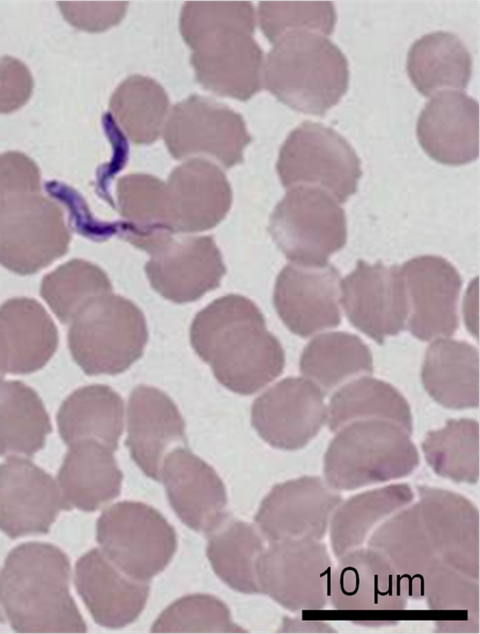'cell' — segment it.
Returning <instances> with one entry per match:
<instances>
[{
	"label": "cell",
	"instance_id": "obj_23",
	"mask_svg": "<svg viewBox=\"0 0 480 634\" xmlns=\"http://www.w3.org/2000/svg\"><path fill=\"white\" fill-rule=\"evenodd\" d=\"M331 573L329 599L338 610H401L409 598L394 567L372 548L353 549Z\"/></svg>",
	"mask_w": 480,
	"mask_h": 634
},
{
	"label": "cell",
	"instance_id": "obj_7",
	"mask_svg": "<svg viewBox=\"0 0 480 634\" xmlns=\"http://www.w3.org/2000/svg\"><path fill=\"white\" fill-rule=\"evenodd\" d=\"M269 231L294 264L323 266L346 243L345 212L325 190L298 185L276 205Z\"/></svg>",
	"mask_w": 480,
	"mask_h": 634
},
{
	"label": "cell",
	"instance_id": "obj_9",
	"mask_svg": "<svg viewBox=\"0 0 480 634\" xmlns=\"http://www.w3.org/2000/svg\"><path fill=\"white\" fill-rule=\"evenodd\" d=\"M97 541L106 557L137 581L164 570L177 545L174 529L158 511L132 501L116 503L102 513Z\"/></svg>",
	"mask_w": 480,
	"mask_h": 634
},
{
	"label": "cell",
	"instance_id": "obj_39",
	"mask_svg": "<svg viewBox=\"0 0 480 634\" xmlns=\"http://www.w3.org/2000/svg\"><path fill=\"white\" fill-rule=\"evenodd\" d=\"M263 551V542L255 529L235 521L210 538L207 556L214 572L228 586L252 594L260 592L256 565Z\"/></svg>",
	"mask_w": 480,
	"mask_h": 634
},
{
	"label": "cell",
	"instance_id": "obj_49",
	"mask_svg": "<svg viewBox=\"0 0 480 634\" xmlns=\"http://www.w3.org/2000/svg\"><path fill=\"white\" fill-rule=\"evenodd\" d=\"M4 373H5V372H4V370H3V368H2V365H1V363H0V377H1V376H3V374H4Z\"/></svg>",
	"mask_w": 480,
	"mask_h": 634
},
{
	"label": "cell",
	"instance_id": "obj_6",
	"mask_svg": "<svg viewBox=\"0 0 480 634\" xmlns=\"http://www.w3.org/2000/svg\"><path fill=\"white\" fill-rule=\"evenodd\" d=\"M148 339L145 318L131 301L107 293L86 303L71 320L72 357L88 375H114L138 360Z\"/></svg>",
	"mask_w": 480,
	"mask_h": 634
},
{
	"label": "cell",
	"instance_id": "obj_32",
	"mask_svg": "<svg viewBox=\"0 0 480 634\" xmlns=\"http://www.w3.org/2000/svg\"><path fill=\"white\" fill-rule=\"evenodd\" d=\"M124 405L109 386L89 385L77 389L62 403L57 423L67 444L94 439L112 451L118 447L123 430Z\"/></svg>",
	"mask_w": 480,
	"mask_h": 634
},
{
	"label": "cell",
	"instance_id": "obj_40",
	"mask_svg": "<svg viewBox=\"0 0 480 634\" xmlns=\"http://www.w3.org/2000/svg\"><path fill=\"white\" fill-rule=\"evenodd\" d=\"M425 458L438 475L455 482L476 483L479 474V427L472 419L449 420L422 442Z\"/></svg>",
	"mask_w": 480,
	"mask_h": 634
},
{
	"label": "cell",
	"instance_id": "obj_30",
	"mask_svg": "<svg viewBox=\"0 0 480 634\" xmlns=\"http://www.w3.org/2000/svg\"><path fill=\"white\" fill-rule=\"evenodd\" d=\"M478 350L467 342L438 339L427 349L422 382L439 404L452 409L478 406Z\"/></svg>",
	"mask_w": 480,
	"mask_h": 634
},
{
	"label": "cell",
	"instance_id": "obj_15",
	"mask_svg": "<svg viewBox=\"0 0 480 634\" xmlns=\"http://www.w3.org/2000/svg\"><path fill=\"white\" fill-rule=\"evenodd\" d=\"M326 413L321 389L309 380L290 377L254 401L251 419L258 434L271 446L295 450L318 433Z\"/></svg>",
	"mask_w": 480,
	"mask_h": 634
},
{
	"label": "cell",
	"instance_id": "obj_3",
	"mask_svg": "<svg viewBox=\"0 0 480 634\" xmlns=\"http://www.w3.org/2000/svg\"><path fill=\"white\" fill-rule=\"evenodd\" d=\"M70 564L58 547L24 543L0 572V603L20 633H83L85 622L69 592Z\"/></svg>",
	"mask_w": 480,
	"mask_h": 634
},
{
	"label": "cell",
	"instance_id": "obj_47",
	"mask_svg": "<svg viewBox=\"0 0 480 634\" xmlns=\"http://www.w3.org/2000/svg\"><path fill=\"white\" fill-rule=\"evenodd\" d=\"M33 78L20 60L0 57V113H11L22 107L31 97Z\"/></svg>",
	"mask_w": 480,
	"mask_h": 634
},
{
	"label": "cell",
	"instance_id": "obj_33",
	"mask_svg": "<svg viewBox=\"0 0 480 634\" xmlns=\"http://www.w3.org/2000/svg\"><path fill=\"white\" fill-rule=\"evenodd\" d=\"M119 211L127 239L149 253L172 236L165 183L147 174H130L117 182Z\"/></svg>",
	"mask_w": 480,
	"mask_h": 634
},
{
	"label": "cell",
	"instance_id": "obj_46",
	"mask_svg": "<svg viewBox=\"0 0 480 634\" xmlns=\"http://www.w3.org/2000/svg\"><path fill=\"white\" fill-rule=\"evenodd\" d=\"M39 190L40 172L28 156L20 152L0 154V204L18 195L39 193Z\"/></svg>",
	"mask_w": 480,
	"mask_h": 634
},
{
	"label": "cell",
	"instance_id": "obj_26",
	"mask_svg": "<svg viewBox=\"0 0 480 634\" xmlns=\"http://www.w3.org/2000/svg\"><path fill=\"white\" fill-rule=\"evenodd\" d=\"M75 585L96 623L118 629L135 621L142 612L149 587L122 576L98 549L75 566Z\"/></svg>",
	"mask_w": 480,
	"mask_h": 634
},
{
	"label": "cell",
	"instance_id": "obj_41",
	"mask_svg": "<svg viewBox=\"0 0 480 634\" xmlns=\"http://www.w3.org/2000/svg\"><path fill=\"white\" fill-rule=\"evenodd\" d=\"M111 283L98 266L75 259L43 278L41 295L61 322H70L95 297L110 293Z\"/></svg>",
	"mask_w": 480,
	"mask_h": 634
},
{
	"label": "cell",
	"instance_id": "obj_11",
	"mask_svg": "<svg viewBox=\"0 0 480 634\" xmlns=\"http://www.w3.org/2000/svg\"><path fill=\"white\" fill-rule=\"evenodd\" d=\"M256 573L260 592L286 609L316 610L327 603L332 562L318 540L273 542L259 556Z\"/></svg>",
	"mask_w": 480,
	"mask_h": 634
},
{
	"label": "cell",
	"instance_id": "obj_5",
	"mask_svg": "<svg viewBox=\"0 0 480 634\" xmlns=\"http://www.w3.org/2000/svg\"><path fill=\"white\" fill-rule=\"evenodd\" d=\"M408 431L385 419H360L341 427L324 458L333 489L352 490L409 475L419 455Z\"/></svg>",
	"mask_w": 480,
	"mask_h": 634
},
{
	"label": "cell",
	"instance_id": "obj_19",
	"mask_svg": "<svg viewBox=\"0 0 480 634\" xmlns=\"http://www.w3.org/2000/svg\"><path fill=\"white\" fill-rule=\"evenodd\" d=\"M62 508L60 490L44 470L15 456L0 465V530L6 535L47 533Z\"/></svg>",
	"mask_w": 480,
	"mask_h": 634
},
{
	"label": "cell",
	"instance_id": "obj_22",
	"mask_svg": "<svg viewBox=\"0 0 480 634\" xmlns=\"http://www.w3.org/2000/svg\"><path fill=\"white\" fill-rule=\"evenodd\" d=\"M416 133L433 160L450 166L470 163L479 154L478 102L461 91L442 90L422 109Z\"/></svg>",
	"mask_w": 480,
	"mask_h": 634
},
{
	"label": "cell",
	"instance_id": "obj_17",
	"mask_svg": "<svg viewBox=\"0 0 480 634\" xmlns=\"http://www.w3.org/2000/svg\"><path fill=\"white\" fill-rule=\"evenodd\" d=\"M145 266L152 287L164 298L186 303L215 289L225 273L221 254L209 236L166 239Z\"/></svg>",
	"mask_w": 480,
	"mask_h": 634
},
{
	"label": "cell",
	"instance_id": "obj_28",
	"mask_svg": "<svg viewBox=\"0 0 480 634\" xmlns=\"http://www.w3.org/2000/svg\"><path fill=\"white\" fill-rule=\"evenodd\" d=\"M112 452L94 439L70 444L58 473L65 508L94 511L119 495L122 473Z\"/></svg>",
	"mask_w": 480,
	"mask_h": 634
},
{
	"label": "cell",
	"instance_id": "obj_13",
	"mask_svg": "<svg viewBox=\"0 0 480 634\" xmlns=\"http://www.w3.org/2000/svg\"><path fill=\"white\" fill-rule=\"evenodd\" d=\"M340 302L351 324L378 343L398 334L408 317L401 267L358 261L340 281Z\"/></svg>",
	"mask_w": 480,
	"mask_h": 634
},
{
	"label": "cell",
	"instance_id": "obj_38",
	"mask_svg": "<svg viewBox=\"0 0 480 634\" xmlns=\"http://www.w3.org/2000/svg\"><path fill=\"white\" fill-rule=\"evenodd\" d=\"M372 356L356 335L329 332L315 337L303 350L300 370L325 390L359 373H371Z\"/></svg>",
	"mask_w": 480,
	"mask_h": 634
},
{
	"label": "cell",
	"instance_id": "obj_48",
	"mask_svg": "<svg viewBox=\"0 0 480 634\" xmlns=\"http://www.w3.org/2000/svg\"><path fill=\"white\" fill-rule=\"evenodd\" d=\"M467 295L468 296L466 297L465 305L463 306V312H464L467 323H469V328L472 331L474 328L472 310H473V305L477 304V281L475 283L474 288L472 287L469 289V293ZM475 332H476V329H475Z\"/></svg>",
	"mask_w": 480,
	"mask_h": 634
},
{
	"label": "cell",
	"instance_id": "obj_16",
	"mask_svg": "<svg viewBox=\"0 0 480 634\" xmlns=\"http://www.w3.org/2000/svg\"><path fill=\"white\" fill-rule=\"evenodd\" d=\"M401 272L411 333L424 341L454 334L462 285L455 267L442 257L424 255L406 262Z\"/></svg>",
	"mask_w": 480,
	"mask_h": 634
},
{
	"label": "cell",
	"instance_id": "obj_29",
	"mask_svg": "<svg viewBox=\"0 0 480 634\" xmlns=\"http://www.w3.org/2000/svg\"><path fill=\"white\" fill-rule=\"evenodd\" d=\"M369 548L380 553L403 579L409 597L424 596V580L438 558L417 505L382 523L371 535Z\"/></svg>",
	"mask_w": 480,
	"mask_h": 634
},
{
	"label": "cell",
	"instance_id": "obj_25",
	"mask_svg": "<svg viewBox=\"0 0 480 634\" xmlns=\"http://www.w3.org/2000/svg\"><path fill=\"white\" fill-rule=\"evenodd\" d=\"M180 441L185 442V424L170 397L151 386L136 387L129 397L126 440L135 463L159 480L164 452Z\"/></svg>",
	"mask_w": 480,
	"mask_h": 634
},
{
	"label": "cell",
	"instance_id": "obj_37",
	"mask_svg": "<svg viewBox=\"0 0 480 634\" xmlns=\"http://www.w3.org/2000/svg\"><path fill=\"white\" fill-rule=\"evenodd\" d=\"M169 99L156 81L133 75L113 93L110 109L126 136L135 144H149L160 135Z\"/></svg>",
	"mask_w": 480,
	"mask_h": 634
},
{
	"label": "cell",
	"instance_id": "obj_50",
	"mask_svg": "<svg viewBox=\"0 0 480 634\" xmlns=\"http://www.w3.org/2000/svg\"><path fill=\"white\" fill-rule=\"evenodd\" d=\"M0 620H1V618H0Z\"/></svg>",
	"mask_w": 480,
	"mask_h": 634
},
{
	"label": "cell",
	"instance_id": "obj_36",
	"mask_svg": "<svg viewBox=\"0 0 480 634\" xmlns=\"http://www.w3.org/2000/svg\"><path fill=\"white\" fill-rule=\"evenodd\" d=\"M328 426L336 431L356 419H385L412 431V418L405 398L390 384L363 377L336 392L326 413Z\"/></svg>",
	"mask_w": 480,
	"mask_h": 634
},
{
	"label": "cell",
	"instance_id": "obj_8",
	"mask_svg": "<svg viewBox=\"0 0 480 634\" xmlns=\"http://www.w3.org/2000/svg\"><path fill=\"white\" fill-rule=\"evenodd\" d=\"M286 188L319 187L344 203L357 190L360 159L348 141L323 124L304 121L284 141L276 164Z\"/></svg>",
	"mask_w": 480,
	"mask_h": 634
},
{
	"label": "cell",
	"instance_id": "obj_20",
	"mask_svg": "<svg viewBox=\"0 0 480 634\" xmlns=\"http://www.w3.org/2000/svg\"><path fill=\"white\" fill-rule=\"evenodd\" d=\"M419 514L438 558L458 572L478 580L479 518L465 497L444 489L418 488Z\"/></svg>",
	"mask_w": 480,
	"mask_h": 634
},
{
	"label": "cell",
	"instance_id": "obj_4",
	"mask_svg": "<svg viewBox=\"0 0 480 634\" xmlns=\"http://www.w3.org/2000/svg\"><path fill=\"white\" fill-rule=\"evenodd\" d=\"M263 66L265 88L298 112L323 116L346 93L348 61L325 36L294 30L274 43Z\"/></svg>",
	"mask_w": 480,
	"mask_h": 634
},
{
	"label": "cell",
	"instance_id": "obj_43",
	"mask_svg": "<svg viewBox=\"0 0 480 634\" xmlns=\"http://www.w3.org/2000/svg\"><path fill=\"white\" fill-rule=\"evenodd\" d=\"M258 18L263 34L274 43L294 30L331 35L337 16L331 1H261Z\"/></svg>",
	"mask_w": 480,
	"mask_h": 634
},
{
	"label": "cell",
	"instance_id": "obj_35",
	"mask_svg": "<svg viewBox=\"0 0 480 634\" xmlns=\"http://www.w3.org/2000/svg\"><path fill=\"white\" fill-rule=\"evenodd\" d=\"M414 498L407 484L373 489L349 498L338 506L330 519V540L340 558L356 549L380 520L405 507Z\"/></svg>",
	"mask_w": 480,
	"mask_h": 634
},
{
	"label": "cell",
	"instance_id": "obj_45",
	"mask_svg": "<svg viewBox=\"0 0 480 634\" xmlns=\"http://www.w3.org/2000/svg\"><path fill=\"white\" fill-rule=\"evenodd\" d=\"M127 2L123 1H59L64 18L74 27L100 32L119 23L125 15Z\"/></svg>",
	"mask_w": 480,
	"mask_h": 634
},
{
	"label": "cell",
	"instance_id": "obj_27",
	"mask_svg": "<svg viewBox=\"0 0 480 634\" xmlns=\"http://www.w3.org/2000/svg\"><path fill=\"white\" fill-rule=\"evenodd\" d=\"M57 329L36 300L13 298L0 306V363L4 372L28 374L54 354Z\"/></svg>",
	"mask_w": 480,
	"mask_h": 634
},
{
	"label": "cell",
	"instance_id": "obj_42",
	"mask_svg": "<svg viewBox=\"0 0 480 634\" xmlns=\"http://www.w3.org/2000/svg\"><path fill=\"white\" fill-rule=\"evenodd\" d=\"M155 633H238L244 632L230 617L218 598L194 594L169 605L152 626Z\"/></svg>",
	"mask_w": 480,
	"mask_h": 634
},
{
	"label": "cell",
	"instance_id": "obj_34",
	"mask_svg": "<svg viewBox=\"0 0 480 634\" xmlns=\"http://www.w3.org/2000/svg\"><path fill=\"white\" fill-rule=\"evenodd\" d=\"M50 431L39 395L20 381L0 380V455L31 456L44 446Z\"/></svg>",
	"mask_w": 480,
	"mask_h": 634
},
{
	"label": "cell",
	"instance_id": "obj_21",
	"mask_svg": "<svg viewBox=\"0 0 480 634\" xmlns=\"http://www.w3.org/2000/svg\"><path fill=\"white\" fill-rule=\"evenodd\" d=\"M169 222L174 232H199L227 214L232 193L225 174L203 158L176 167L165 183Z\"/></svg>",
	"mask_w": 480,
	"mask_h": 634
},
{
	"label": "cell",
	"instance_id": "obj_24",
	"mask_svg": "<svg viewBox=\"0 0 480 634\" xmlns=\"http://www.w3.org/2000/svg\"><path fill=\"white\" fill-rule=\"evenodd\" d=\"M160 474L172 508L187 526L208 532L222 522L225 486L206 462L185 448H176L166 455Z\"/></svg>",
	"mask_w": 480,
	"mask_h": 634
},
{
	"label": "cell",
	"instance_id": "obj_10",
	"mask_svg": "<svg viewBox=\"0 0 480 634\" xmlns=\"http://www.w3.org/2000/svg\"><path fill=\"white\" fill-rule=\"evenodd\" d=\"M68 244L61 209L39 193L0 204V263L7 269L35 273L62 256Z\"/></svg>",
	"mask_w": 480,
	"mask_h": 634
},
{
	"label": "cell",
	"instance_id": "obj_2",
	"mask_svg": "<svg viewBox=\"0 0 480 634\" xmlns=\"http://www.w3.org/2000/svg\"><path fill=\"white\" fill-rule=\"evenodd\" d=\"M191 344L227 389L250 395L274 380L284 368L281 344L249 299L230 294L216 299L194 318Z\"/></svg>",
	"mask_w": 480,
	"mask_h": 634
},
{
	"label": "cell",
	"instance_id": "obj_1",
	"mask_svg": "<svg viewBox=\"0 0 480 634\" xmlns=\"http://www.w3.org/2000/svg\"><path fill=\"white\" fill-rule=\"evenodd\" d=\"M179 27L192 50L196 79L205 89L240 101L261 89L263 52L253 38L250 2H186Z\"/></svg>",
	"mask_w": 480,
	"mask_h": 634
},
{
	"label": "cell",
	"instance_id": "obj_31",
	"mask_svg": "<svg viewBox=\"0 0 480 634\" xmlns=\"http://www.w3.org/2000/svg\"><path fill=\"white\" fill-rule=\"evenodd\" d=\"M406 69L408 76L425 97L442 90L467 87L472 71V58L462 41L445 31L428 33L411 46Z\"/></svg>",
	"mask_w": 480,
	"mask_h": 634
},
{
	"label": "cell",
	"instance_id": "obj_18",
	"mask_svg": "<svg viewBox=\"0 0 480 634\" xmlns=\"http://www.w3.org/2000/svg\"><path fill=\"white\" fill-rule=\"evenodd\" d=\"M340 276L329 264H290L279 273L274 289L275 309L287 328L301 337L338 326Z\"/></svg>",
	"mask_w": 480,
	"mask_h": 634
},
{
	"label": "cell",
	"instance_id": "obj_12",
	"mask_svg": "<svg viewBox=\"0 0 480 634\" xmlns=\"http://www.w3.org/2000/svg\"><path fill=\"white\" fill-rule=\"evenodd\" d=\"M175 159L205 155L229 168L251 142L242 116L209 98L192 95L177 103L163 129Z\"/></svg>",
	"mask_w": 480,
	"mask_h": 634
},
{
	"label": "cell",
	"instance_id": "obj_44",
	"mask_svg": "<svg viewBox=\"0 0 480 634\" xmlns=\"http://www.w3.org/2000/svg\"><path fill=\"white\" fill-rule=\"evenodd\" d=\"M431 609H461L478 614V580L438 561L424 580V596Z\"/></svg>",
	"mask_w": 480,
	"mask_h": 634
},
{
	"label": "cell",
	"instance_id": "obj_14",
	"mask_svg": "<svg viewBox=\"0 0 480 634\" xmlns=\"http://www.w3.org/2000/svg\"><path fill=\"white\" fill-rule=\"evenodd\" d=\"M341 496L318 477H302L273 487L255 522L271 542L321 539Z\"/></svg>",
	"mask_w": 480,
	"mask_h": 634
}]
</instances>
